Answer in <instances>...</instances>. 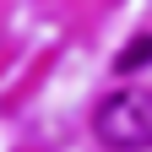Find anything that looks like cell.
<instances>
[{
  "label": "cell",
  "instance_id": "6da1fadb",
  "mask_svg": "<svg viewBox=\"0 0 152 152\" xmlns=\"http://www.w3.org/2000/svg\"><path fill=\"white\" fill-rule=\"evenodd\" d=\"M92 130L114 152H147L152 147V92H141V87L109 92L92 114Z\"/></svg>",
  "mask_w": 152,
  "mask_h": 152
},
{
  "label": "cell",
  "instance_id": "7a4b0ae2",
  "mask_svg": "<svg viewBox=\"0 0 152 152\" xmlns=\"http://www.w3.org/2000/svg\"><path fill=\"white\" fill-rule=\"evenodd\" d=\"M141 65H152V33H141V38H130V44L120 49V60H114V71H120V76H130V71H141Z\"/></svg>",
  "mask_w": 152,
  "mask_h": 152
}]
</instances>
